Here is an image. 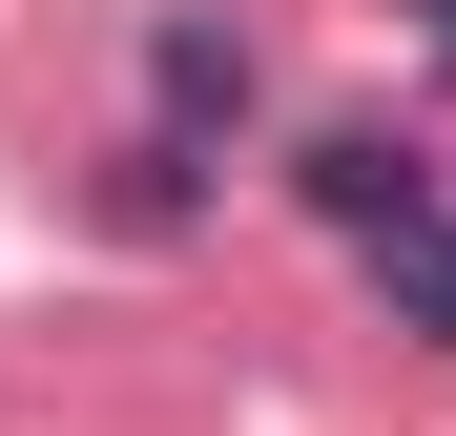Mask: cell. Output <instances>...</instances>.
I'll use <instances>...</instances> for the list:
<instances>
[{
  "label": "cell",
  "instance_id": "cell-1",
  "mask_svg": "<svg viewBox=\"0 0 456 436\" xmlns=\"http://www.w3.org/2000/svg\"><path fill=\"white\" fill-rule=\"evenodd\" d=\"M270 104V62H249V21H208V0H167V21H145V145H167V167H208L228 125Z\"/></svg>",
  "mask_w": 456,
  "mask_h": 436
},
{
  "label": "cell",
  "instance_id": "cell-2",
  "mask_svg": "<svg viewBox=\"0 0 456 436\" xmlns=\"http://www.w3.org/2000/svg\"><path fill=\"white\" fill-rule=\"evenodd\" d=\"M312 208H332V229L373 250L395 208H436V167H415V145H373V125H332V145H312Z\"/></svg>",
  "mask_w": 456,
  "mask_h": 436
},
{
  "label": "cell",
  "instance_id": "cell-3",
  "mask_svg": "<svg viewBox=\"0 0 456 436\" xmlns=\"http://www.w3.org/2000/svg\"><path fill=\"white\" fill-rule=\"evenodd\" d=\"M373 291H395V312L456 353V208H395V229H373Z\"/></svg>",
  "mask_w": 456,
  "mask_h": 436
},
{
  "label": "cell",
  "instance_id": "cell-4",
  "mask_svg": "<svg viewBox=\"0 0 456 436\" xmlns=\"http://www.w3.org/2000/svg\"><path fill=\"white\" fill-rule=\"evenodd\" d=\"M415 21H436V62H456V0H415Z\"/></svg>",
  "mask_w": 456,
  "mask_h": 436
}]
</instances>
